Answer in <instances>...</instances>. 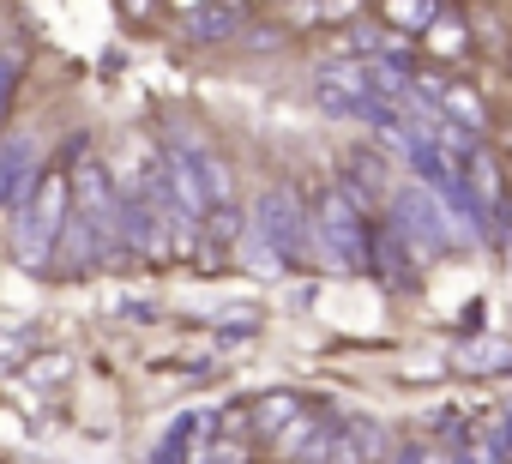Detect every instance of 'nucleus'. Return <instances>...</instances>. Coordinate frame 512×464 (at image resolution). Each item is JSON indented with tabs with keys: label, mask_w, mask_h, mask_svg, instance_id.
<instances>
[{
	"label": "nucleus",
	"mask_w": 512,
	"mask_h": 464,
	"mask_svg": "<svg viewBox=\"0 0 512 464\" xmlns=\"http://www.w3.org/2000/svg\"><path fill=\"white\" fill-rule=\"evenodd\" d=\"M392 464H446V452L440 446H398Z\"/></svg>",
	"instance_id": "nucleus-14"
},
{
	"label": "nucleus",
	"mask_w": 512,
	"mask_h": 464,
	"mask_svg": "<svg viewBox=\"0 0 512 464\" xmlns=\"http://www.w3.org/2000/svg\"><path fill=\"white\" fill-rule=\"evenodd\" d=\"M0 205H7V169H0Z\"/></svg>",
	"instance_id": "nucleus-18"
},
{
	"label": "nucleus",
	"mask_w": 512,
	"mask_h": 464,
	"mask_svg": "<svg viewBox=\"0 0 512 464\" xmlns=\"http://www.w3.org/2000/svg\"><path fill=\"white\" fill-rule=\"evenodd\" d=\"M175 19L187 25V43H229L247 31V7H181Z\"/></svg>",
	"instance_id": "nucleus-7"
},
{
	"label": "nucleus",
	"mask_w": 512,
	"mask_h": 464,
	"mask_svg": "<svg viewBox=\"0 0 512 464\" xmlns=\"http://www.w3.org/2000/svg\"><path fill=\"white\" fill-rule=\"evenodd\" d=\"M428 49H434V55H464V49H470V31H464V19L440 7V19L428 25Z\"/></svg>",
	"instance_id": "nucleus-11"
},
{
	"label": "nucleus",
	"mask_w": 512,
	"mask_h": 464,
	"mask_svg": "<svg viewBox=\"0 0 512 464\" xmlns=\"http://www.w3.org/2000/svg\"><path fill=\"white\" fill-rule=\"evenodd\" d=\"M7 97H13V67L0 61V121H7Z\"/></svg>",
	"instance_id": "nucleus-17"
},
{
	"label": "nucleus",
	"mask_w": 512,
	"mask_h": 464,
	"mask_svg": "<svg viewBox=\"0 0 512 464\" xmlns=\"http://www.w3.org/2000/svg\"><path fill=\"white\" fill-rule=\"evenodd\" d=\"M308 217H314V254H326L332 272H368V229L374 223L362 217V205L344 187H326Z\"/></svg>",
	"instance_id": "nucleus-2"
},
{
	"label": "nucleus",
	"mask_w": 512,
	"mask_h": 464,
	"mask_svg": "<svg viewBox=\"0 0 512 464\" xmlns=\"http://www.w3.org/2000/svg\"><path fill=\"white\" fill-rule=\"evenodd\" d=\"M458 362H464V368H506V362H512V350H506V344H464V350H458Z\"/></svg>",
	"instance_id": "nucleus-12"
},
{
	"label": "nucleus",
	"mask_w": 512,
	"mask_h": 464,
	"mask_svg": "<svg viewBox=\"0 0 512 464\" xmlns=\"http://www.w3.org/2000/svg\"><path fill=\"white\" fill-rule=\"evenodd\" d=\"M368 266H374L380 278H392L398 290H410V284H416V254L404 248V236H398L392 223L368 229Z\"/></svg>",
	"instance_id": "nucleus-6"
},
{
	"label": "nucleus",
	"mask_w": 512,
	"mask_h": 464,
	"mask_svg": "<svg viewBox=\"0 0 512 464\" xmlns=\"http://www.w3.org/2000/svg\"><path fill=\"white\" fill-rule=\"evenodd\" d=\"M392 229L404 236V248L416 254V248H428V254H446V248H464L470 242V223L458 217V211H446L428 187H404L398 181V193H392Z\"/></svg>",
	"instance_id": "nucleus-3"
},
{
	"label": "nucleus",
	"mask_w": 512,
	"mask_h": 464,
	"mask_svg": "<svg viewBox=\"0 0 512 464\" xmlns=\"http://www.w3.org/2000/svg\"><path fill=\"white\" fill-rule=\"evenodd\" d=\"M199 242H205V248H241V242H247V217H241V205L205 211V217H199Z\"/></svg>",
	"instance_id": "nucleus-10"
},
{
	"label": "nucleus",
	"mask_w": 512,
	"mask_h": 464,
	"mask_svg": "<svg viewBox=\"0 0 512 464\" xmlns=\"http://www.w3.org/2000/svg\"><path fill=\"white\" fill-rule=\"evenodd\" d=\"M344 193L356 205H392L398 193V175H392V157L380 145H350L344 151Z\"/></svg>",
	"instance_id": "nucleus-5"
},
{
	"label": "nucleus",
	"mask_w": 512,
	"mask_h": 464,
	"mask_svg": "<svg viewBox=\"0 0 512 464\" xmlns=\"http://www.w3.org/2000/svg\"><path fill=\"white\" fill-rule=\"evenodd\" d=\"M296 416H302V404H296L290 392H266V398H253V404L241 410V422H247L241 434H266V440H278Z\"/></svg>",
	"instance_id": "nucleus-9"
},
{
	"label": "nucleus",
	"mask_w": 512,
	"mask_h": 464,
	"mask_svg": "<svg viewBox=\"0 0 512 464\" xmlns=\"http://www.w3.org/2000/svg\"><path fill=\"white\" fill-rule=\"evenodd\" d=\"M61 374H67V356H55V362H37V368H31V380H37V386H55Z\"/></svg>",
	"instance_id": "nucleus-15"
},
{
	"label": "nucleus",
	"mask_w": 512,
	"mask_h": 464,
	"mask_svg": "<svg viewBox=\"0 0 512 464\" xmlns=\"http://www.w3.org/2000/svg\"><path fill=\"white\" fill-rule=\"evenodd\" d=\"M440 19V7H386V25H404V31H428Z\"/></svg>",
	"instance_id": "nucleus-13"
},
{
	"label": "nucleus",
	"mask_w": 512,
	"mask_h": 464,
	"mask_svg": "<svg viewBox=\"0 0 512 464\" xmlns=\"http://www.w3.org/2000/svg\"><path fill=\"white\" fill-rule=\"evenodd\" d=\"M253 236L272 248L278 266L314 260V217H308L296 187H260V199H253Z\"/></svg>",
	"instance_id": "nucleus-4"
},
{
	"label": "nucleus",
	"mask_w": 512,
	"mask_h": 464,
	"mask_svg": "<svg viewBox=\"0 0 512 464\" xmlns=\"http://www.w3.org/2000/svg\"><path fill=\"white\" fill-rule=\"evenodd\" d=\"M506 464H512V446H506Z\"/></svg>",
	"instance_id": "nucleus-19"
},
{
	"label": "nucleus",
	"mask_w": 512,
	"mask_h": 464,
	"mask_svg": "<svg viewBox=\"0 0 512 464\" xmlns=\"http://www.w3.org/2000/svg\"><path fill=\"white\" fill-rule=\"evenodd\" d=\"M31 350V332H13V338H0V362H19Z\"/></svg>",
	"instance_id": "nucleus-16"
},
{
	"label": "nucleus",
	"mask_w": 512,
	"mask_h": 464,
	"mask_svg": "<svg viewBox=\"0 0 512 464\" xmlns=\"http://www.w3.org/2000/svg\"><path fill=\"white\" fill-rule=\"evenodd\" d=\"M67 211H73V181H67L61 169L37 175V187H31L19 205H7V217H13V229H7L13 260H25V266H49L55 248H61Z\"/></svg>",
	"instance_id": "nucleus-1"
},
{
	"label": "nucleus",
	"mask_w": 512,
	"mask_h": 464,
	"mask_svg": "<svg viewBox=\"0 0 512 464\" xmlns=\"http://www.w3.org/2000/svg\"><path fill=\"white\" fill-rule=\"evenodd\" d=\"M187 157H193V175H199L205 211H217V205H235V175H229V163H223L211 145H193V139H187Z\"/></svg>",
	"instance_id": "nucleus-8"
}]
</instances>
